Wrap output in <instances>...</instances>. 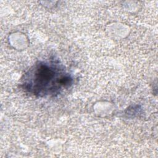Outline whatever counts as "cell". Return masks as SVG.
I'll list each match as a JSON object with an SVG mask.
<instances>
[{
	"mask_svg": "<svg viewBox=\"0 0 158 158\" xmlns=\"http://www.w3.org/2000/svg\"><path fill=\"white\" fill-rule=\"evenodd\" d=\"M73 78L60 64L53 61H40L22 78L23 89L35 96H54L72 85Z\"/></svg>",
	"mask_w": 158,
	"mask_h": 158,
	"instance_id": "obj_1",
	"label": "cell"
}]
</instances>
